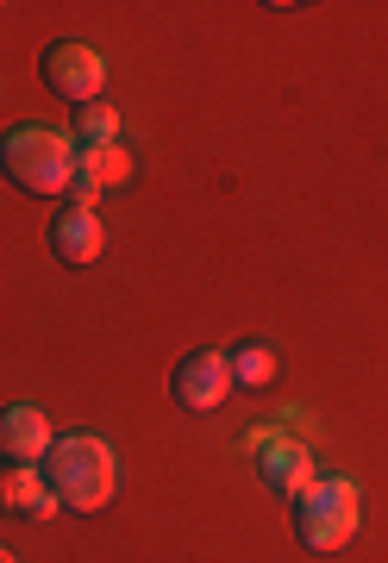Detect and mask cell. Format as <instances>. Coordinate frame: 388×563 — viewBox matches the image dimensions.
Instances as JSON below:
<instances>
[{
	"mask_svg": "<svg viewBox=\"0 0 388 563\" xmlns=\"http://www.w3.org/2000/svg\"><path fill=\"white\" fill-rule=\"evenodd\" d=\"M76 176L82 181H95V188H125V181H132V151H125V144H82V151H76Z\"/></svg>",
	"mask_w": 388,
	"mask_h": 563,
	"instance_id": "cell-10",
	"label": "cell"
},
{
	"mask_svg": "<svg viewBox=\"0 0 388 563\" xmlns=\"http://www.w3.org/2000/svg\"><path fill=\"white\" fill-rule=\"evenodd\" d=\"M76 151L82 144L57 132V125L44 120H25L13 125L7 139H0V176L13 181L20 195H69V181H76Z\"/></svg>",
	"mask_w": 388,
	"mask_h": 563,
	"instance_id": "cell-2",
	"label": "cell"
},
{
	"mask_svg": "<svg viewBox=\"0 0 388 563\" xmlns=\"http://www.w3.org/2000/svg\"><path fill=\"white\" fill-rule=\"evenodd\" d=\"M44 483L51 495L63 501V514H95V507L113 501V488H120V451L95 432H69L44 451Z\"/></svg>",
	"mask_w": 388,
	"mask_h": 563,
	"instance_id": "cell-1",
	"label": "cell"
},
{
	"mask_svg": "<svg viewBox=\"0 0 388 563\" xmlns=\"http://www.w3.org/2000/svg\"><path fill=\"white\" fill-rule=\"evenodd\" d=\"M0 514H13V520H51V514H63V501L51 495L38 463H0Z\"/></svg>",
	"mask_w": 388,
	"mask_h": 563,
	"instance_id": "cell-9",
	"label": "cell"
},
{
	"mask_svg": "<svg viewBox=\"0 0 388 563\" xmlns=\"http://www.w3.org/2000/svg\"><path fill=\"white\" fill-rule=\"evenodd\" d=\"M357 526H364V488L351 476H320L295 501V539L307 551H339V544L357 539Z\"/></svg>",
	"mask_w": 388,
	"mask_h": 563,
	"instance_id": "cell-3",
	"label": "cell"
},
{
	"mask_svg": "<svg viewBox=\"0 0 388 563\" xmlns=\"http://www.w3.org/2000/svg\"><path fill=\"white\" fill-rule=\"evenodd\" d=\"M251 451L264 457L257 470H264V483L276 488L282 501H301L307 488L320 483V470H313V457H307L301 444H282L276 432H257V439H251Z\"/></svg>",
	"mask_w": 388,
	"mask_h": 563,
	"instance_id": "cell-7",
	"label": "cell"
},
{
	"mask_svg": "<svg viewBox=\"0 0 388 563\" xmlns=\"http://www.w3.org/2000/svg\"><path fill=\"white\" fill-rule=\"evenodd\" d=\"M38 69H44V88H51L57 101H69V107H95L101 88H107V57L95 51V44H76V38L51 44Z\"/></svg>",
	"mask_w": 388,
	"mask_h": 563,
	"instance_id": "cell-4",
	"label": "cell"
},
{
	"mask_svg": "<svg viewBox=\"0 0 388 563\" xmlns=\"http://www.w3.org/2000/svg\"><path fill=\"white\" fill-rule=\"evenodd\" d=\"M76 144H120V113L107 101L82 107V113H76Z\"/></svg>",
	"mask_w": 388,
	"mask_h": 563,
	"instance_id": "cell-12",
	"label": "cell"
},
{
	"mask_svg": "<svg viewBox=\"0 0 388 563\" xmlns=\"http://www.w3.org/2000/svg\"><path fill=\"white\" fill-rule=\"evenodd\" d=\"M169 395H176L182 413H213L232 395V363H225V351H188L169 369Z\"/></svg>",
	"mask_w": 388,
	"mask_h": 563,
	"instance_id": "cell-5",
	"label": "cell"
},
{
	"mask_svg": "<svg viewBox=\"0 0 388 563\" xmlns=\"http://www.w3.org/2000/svg\"><path fill=\"white\" fill-rule=\"evenodd\" d=\"M57 444L51 432V413L32 401L0 407V463H44V451Z\"/></svg>",
	"mask_w": 388,
	"mask_h": 563,
	"instance_id": "cell-8",
	"label": "cell"
},
{
	"mask_svg": "<svg viewBox=\"0 0 388 563\" xmlns=\"http://www.w3.org/2000/svg\"><path fill=\"white\" fill-rule=\"evenodd\" d=\"M0 563H20V558H13V551H7V544H0Z\"/></svg>",
	"mask_w": 388,
	"mask_h": 563,
	"instance_id": "cell-13",
	"label": "cell"
},
{
	"mask_svg": "<svg viewBox=\"0 0 388 563\" xmlns=\"http://www.w3.org/2000/svg\"><path fill=\"white\" fill-rule=\"evenodd\" d=\"M225 363H232V383H245V388L276 383V351H269V344H232Z\"/></svg>",
	"mask_w": 388,
	"mask_h": 563,
	"instance_id": "cell-11",
	"label": "cell"
},
{
	"mask_svg": "<svg viewBox=\"0 0 388 563\" xmlns=\"http://www.w3.org/2000/svg\"><path fill=\"white\" fill-rule=\"evenodd\" d=\"M51 251H57V263H69V269H95L107 251V225L95 207H57V220H51Z\"/></svg>",
	"mask_w": 388,
	"mask_h": 563,
	"instance_id": "cell-6",
	"label": "cell"
}]
</instances>
